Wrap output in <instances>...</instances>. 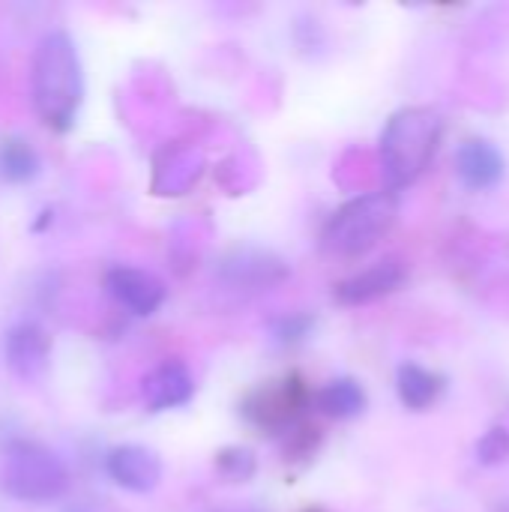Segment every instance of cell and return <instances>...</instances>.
I'll return each instance as SVG.
<instances>
[{
  "mask_svg": "<svg viewBox=\"0 0 509 512\" xmlns=\"http://www.w3.org/2000/svg\"><path fill=\"white\" fill-rule=\"evenodd\" d=\"M504 156L501 150L489 141V138H465L462 147L456 150V171L462 177V183L474 192H486L492 186L501 183L504 177Z\"/></svg>",
  "mask_w": 509,
  "mask_h": 512,
  "instance_id": "12",
  "label": "cell"
},
{
  "mask_svg": "<svg viewBox=\"0 0 509 512\" xmlns=\"http://www.w3.org/2000/svg\"><path fill=\"white\" fill-rule=\"evenodd\" d=\"M444 387H447V381L438 372H432V369H426L420 363H402L396 369L399 399L411 411H429L441 399Z\"/></svg>",
  "mask_w": 509,
  "mask_h": 512,
  "instance_id": "14",
  "label": "cell"
},
{
  "mask_svg": "<svg viewBox=\"0 0 509 512\" xmlns=\"http://www.w3.org/2000/svg\"><path fill=\"white\" fill-rule=\"evenodd\" d=\"M141 396H144L147 411H153V414L174 411V408L189 405V399L195 396V378L183 360L168 357L156 369L147 372V378L141 384Z\"/></svg>",
  "mask_w": 509,
  "mask_h": 512,
  "instance_id": "11",
  "label": "cell"
},
{
  "mask_svg": "<svg viewBox=\"0 0 509 512\" xmlns=\"http://www.w3.org/2000/svg\"><path fill=\"white\" fill-rule=\"evenodd\" d=\"M216 471L228 483H249L258 471V459L246 447H225L216 453Z\"/></svg>",
  "mask_w": 509,
  "mask_h": 512,
  "instance_id": "16",
  "label": "cell"
},
{
  "mask_svg": "<svg viewBox=\"0 0 509 512\" xmlns=\"http://www.w3.org/2000/svg\"><path fill=\"white\" fill-rule=\"evenodd\" d=\"M509 456V432L507 429H492L483 441H480V447H477V459L483 462V465H495V462H504Z\"/></svg>",
  "mask_w": 509,
  "mask_h": 512,
  "instance_id": "18",
  "label": "cell"
},
{
  "mask_svg": "<svg viewBox=\"0 0 509 512\" xmlns=\"http://www.w3.org/2000/svg\"><path fill=\"white\" fill-rule=\"evenodd\" d=\"M105 474L120 489L147 495L162 483V459L141 444H117L105 453Z\"/></svg>",
  "mask_w": 509,
  "mask_h": 512,
  "instance_id": "8",
  "label": "cell"
},
{
  "mask_svg": "<svg viewBox=\"0 0 509 512\" xmlns=\"http://www.w3.org/2000/svg\"><path fill=\"white\" fill-rule=\"evenodd\" d=\"M366 390L354 378H333L312 393V408L330 420H354L366 411Z\"/></svg>",
  "mask_w": 509,
  "mask_h": 512,
  "instance_id": "13",
  "label": "cell"
},
{
  "mask_svg": "<svg viewBox=\"0 0 509 512\" xmlns=\"http://www.w3.org/2000/svg\"><path fill=\"white\" fill-rule=\"evenodd\" d=\"M408 279V264L405 258L399 255H390V258H381L378 264L342 279L336 285V300L342 306H363V303H372L378 297H387L393 294L396 288H402Z\"/></svg>",
  "mask_w": 509,
  "mask_h": 512,
  "instance_id": "9",
  "label": "cell"
},
{
  "mask_svg": "<svg viewBox=\"0 0 509 512\" xmlns=\"http://www.w3.org/2000/svg\"><path fill=\"white\" fill-rule=\"evenodd\" d=\"M306 408H312L309 387L303 384L300 375H288L282 384H267L252 390L243 399L240 414L264 435H288L294 426L303 423Z\"/></svg>",
  "mask_w": 509,
  "mask_h": 512,
  "instance_id": "5",
  "label": "cell"
},
{
  "mask_svg": "<svg viewBox=\"0 0 509 512\" xmlns=\"http://www.w3.org/2000/svg\"><path fill=\"white\" fill-rule=\"evenodd\" d=\"M105 291L132 315L147 318L156 315L168 297V288L159 276L141 270V267H111L105 273Z\"/></svg>",
  "mask_w": 509,
  "mask_h": 512,
  "instance_id": "7",
  "label": "cell"
},
{
  "mask_svg": "<svg viewBox=\"0 0 509 512\" xmlns=\"http://www.w3.org/2000/svg\"><path fill=\"white\" fill-rule=\"evenodd\" d=\"M0 486L9 498L24 504H51L69 492V471L57 453L36 441H9L3 453Z\"/></svg>",
  "mask_w": 509,
  "mask_h": 512,
  "instance_id": "3",
  "label": "cell"
},
{
  "mask_svg": "<svg viewBox=\"0 0 509 512\" xmlns=\"http://www.w3.org/2000/svg\"><path fill=\"white\" fill-rule=\"evenodd\" d=\"M66 512H90V510H84V507H69Z\"/></svg>",
  "mask_w": 509,
  "mask_h": 512,
  "instance_id": "19",
  "label": "cell"
},
{
  "mask_svg": "<svg viewBox=\"0 0 509 512\" xmlns=\"http://www.w3.org/2000/svg\"><path fill=\"white\" fill-rule=\"evenodd\" d=\"M216 276L237 291H264L288 279V267L264 249H234L219 261Z\"/></svg>",
  "mask_w": 509,
  "mask_h": 512,
  "instance_id": "6",
  "label": "cell"
},
{
  "mask_svg": "<svg viewBox=\"0 0 509 512\" xmlns=\"http://www.w3.org/2000/svg\"><path fill=\"white\" fill-rule=\"evenodd\" d=\"M3 357H6V366L21 381H39L45 375V369H48L51 336L39 324H33V321H21V324L6 330V336H3Z\"/></svg>",
  "mask_w": 509,
  "mask_h": 512,
  "instance_id": "10",
  "label": "cell"
},
{
  "mask_svg": "<svg viewBox=\"0 0 509 512\" xmlns=\"http://www.w3.org/2000/svg\"><path fill=\"white\" fill-rule=\"evenodd\" d=\"M30 96L45 126L57 132L72 129L84 99V72L69 33L51 30L36 42L30 60Z\"/></svg>",
  "mask_w": 509,
  "mask_h": 512,
  "instance_id": "1",
  "label": "cell"
},
{
  "mask_svg": "<svg viewBox=\"0 0 509 512\" xmlns=\"http://www.w3.org/2000/svg\"><path fill=\"white\" fill-rule=\"evenodd\" d=\"M42 162L36 147L27 138L6 135L0 138V177L9 183H27L39 174Z\"/></svg>",
  "mask_w": 509,
  "mask_h": 512,
  "instance_id": "15",
  "label": "cell"
},
{
  "mask_svg": "<svg viewBox=\"0 0 509 512\" xmlns=\"http://www.w3.org/2000/svg\"><path fill=\"white\" fill-rule=\"evenodd\" d=\"M441 117L432 108H405L399 111L381 135V162L390 192L411 186L438 153Z\"/></svg>",
  "mask_w": 509,
  "mask_h": 512,
  "instance_id": "2",
  "label": "cell"
},
{
  "mask_svg": "<svg viewBox=\"0 0 509 512\" xmlns=\"http://www.w3.org/2000/svg\"><path fill=\"white\" fill-rule=\"evenodd\" d=\"M315 330V318L312 315H285L279 321H273V339L279 345H300L312 336Z\"/></svg>",
  "mask_w": 509,
  "mask_h": 512,
  "instance_id": "17",
  "label": "cell"
},
{
  "mask_svg": "<svg viewBox=\"0 0 509 512\" xmlns=\"http://www.w3.org/2000/svg\"><path fill=\"white\" fill-rule=\"evenodd\" d=\"M396 213H399L396 192L384 189V192L360 195L327 219L321 243L333 255H363L393 228Z\"/></svg>",
  "mask_w": 509,
  "mask_h": 512,
  "instance_id": "4",
  "label": "cell"
}]
</instances>
